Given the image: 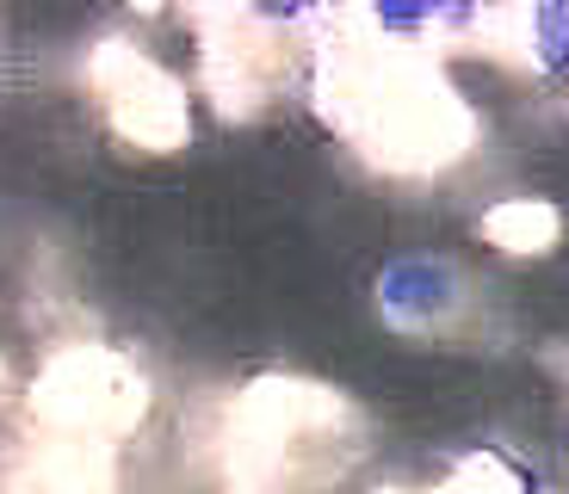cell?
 Returning <instances> with one entry per match:
<instances>
[{
  "label": "cell",
  "mask_w": 569,
  "mask_h": 494,
  "mask_svg": "<svg viewBox=\"0 0 569 494\" xmlns=\"http://www.w3.org/2000/svg\"><path fill=\"white\" fill-rule=\"evenodd\" d=\"M433 7H446V0H378V19L397 26V31H409V26H421Z\"/></svg>",
  "instance_id": "7a4b0ae2"
},
{
  "label": "cell",
  "mask_w": 569,
  "mask_h": 494,
  "mask_svg": "<svg viewBox=\"0 0 569 494\" xmlns=\"http://www.w3.org/2000/svg\"><path fill=\"white\" fill-rule=\"evenodd\" d=\"M267 13H298V7H310V0H260Z\"/></svg>",
  "instance_id": "3957f363"
},
{
  "label": "cell",
  "mask_w": 569,
  "mask_h": 494,
  "mask_svg": "<svg viewBox=\"0 0 569 494\" xmlns=\"http://www.w3.org/2000/svg\"><path fill=\"white\" fill-rule=\"evenodd\" d=\"M532 26H539V62H545V74L569 81V0H539Z\"/></svg>",
  "instance_id": "6da1fadb"
}]
</instances>
